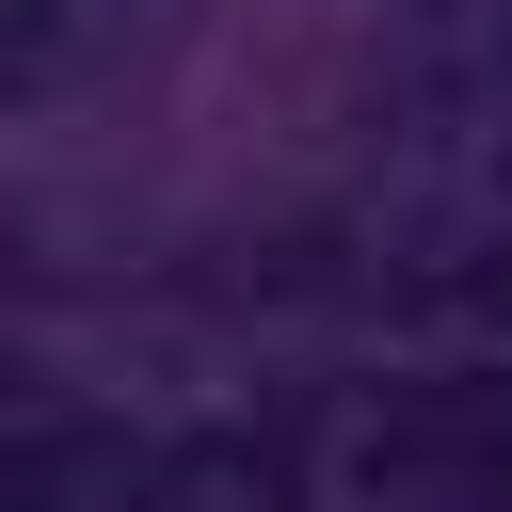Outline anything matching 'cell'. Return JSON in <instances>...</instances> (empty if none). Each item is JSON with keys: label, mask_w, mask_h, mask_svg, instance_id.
<instances>
[{"label": "cell", "mask_w": 512, "mask_h": 512, "mask_svg": "<svg viewBox=\"0 0 512 512\" xmlns=\"http://www.w3.org/2000/svg\"><path fill=\"white\" fill-rule=\"evenodd\" d=\"M368 272L432 288L448 320H512V80H480L464 128L368 192Z\"/></svg>", "instance_id": "obj_2"}, {"label": "cell", "mask_w": 512, "mask_h": 512, "mask_svg": "<svg viewBox=\"0 0 512 512\" xmlns=\"http://www.w3.org/2000/svg\"><path fill=\"white\" fill-rule=\"evenodd\" d=\"M288 448H304L320 512H512V320L352 368Z\"/></svg>", "instance_id": "obj_1"}]
</instances>
